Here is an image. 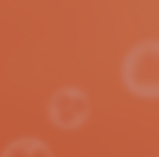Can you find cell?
<instances>
[{
    "mask_svg": "<svg viewBox=\"0 0 159 157\" xmlns=\"http://www.w3.org/2000/svg\"><path fill=\"white\" fill-rule=\"evenodd\" d=\"M123 85L135 97L157 101L159 99V40L149 38L135 44L121 67Z\"/></svg>",
    "mask_w": 159,
    "mask_h": 157,
    "instance_id": "1",
    "label": "cell"
},
{
    "mask_svg": "<svg viewBox=\"0 0 159 157\" xmlns=\"http://www.w3.org/2000/svg\"><path fill=\"white\" fill-rule=\"evenodd\" d=\"M28 157H52V151L48 149V145L44 141L32 137L30 139V153H28Z\"/></svg>",
    "mask_w": 159,
    "mask_h": 157,
    "instance_id": "4",
    "label": "cell"
},
{
    "mask_svg": "<svg viewBox=\"0 0 159 157\" xmlns=\"http://www.w3.org/2000/svg\"><path fill=\"white\" fill-rule=\"evenodd\" d=\"M30 139L32 137H22V139L12 141L2 151V157H28V153H30Z\"/></svg>",
    "mask_w": 159,
    "mask_h": 157,
    "instance_id": "3",
    "label": "cell"
},
{
    "mask_svg": "<svg viewBox=\"0 0 159 157\" xmlns=\"http://www.w3.org/2000/svg\"><path fill=\"white\" fill-rule=\"evenodd\" d=\"M91 109V99L83 89L62 87L48 101V119L58 129L73 131L89 121Z\"/></svg>",
    "mask_w": 159,
    "mask_h": 157,
    "instance_id": "2",
    "label": "cell"
}]
</instances>
